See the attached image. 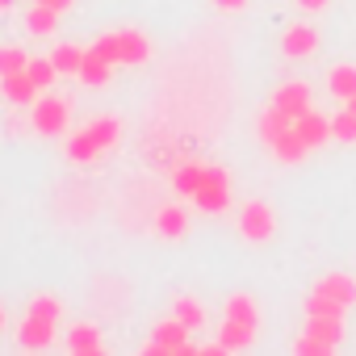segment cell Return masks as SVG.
Returning a JSON list of instances; mask_svg holds the SVG:
<instances>
[{"label": "cell", "instance_id": "22", "mask_svg": "<svg viewBox=\"0 0 356 356\" xmlns=\"http://www.w3.org/2000/svg\"><path fill=\"white\" fill-rule=\"evenodd\" d=\"M55 26H59V13H55V9H47V5H34V9L26 13V30H30L34 38H51V34H55Z\"/></svg>", "mask_w": 356, "mask_h": 356}, {"label": "cell", "instance_id": "36", "mask_svg": "<svg viewBox=\"0 0 356 356\" xmlns=\"http://www.w3.org/2000/svg\"><path fill=\"white\" fill-rule=\"evenodd\" d=\"M5 9H13V0H0V13H5Z\"/></svg>", "mask_w": 356, "mask_h": 356}, {"label": "cell", "instance_id": "37", "mask_svg": "<svg viewBox=\"0 0 356 356\" xmlns=\"http://www.w3.org/2000/svg\"><path fill=\"white\" fill-rule=\"evenodd\" d=\"M0 327H5V310H0Z\"/></svg>", "mask_w": 356, "mask_h": 356}, {"label": "cell", "instance_id": "28", "mask_svg": "<svg viewBox=\"0 0 356 356\" xmlns=\"http://www.w3.org/2000/svg\"><path fill=\"white\" fill-rule=\"evenodd\" d=\"M30 55L22 47H0V76H9V72H26Z\"/></svg>", "mask_w": 356, "mask_h": 356}, {"label": "cell", "instance_id": "2", "mask_svg": "<svg viewBox=\"0 0 356 356\" xmlns=\"http://www.w3.org/2000/svg\"><path fill=\"white\" fill-rule=\"evenodd\" d=\"M67 118H72V97H63V92H38V101L30 105V126H34V134H42V138H59V134H67Z\"/></svg>", "mask_w": 356, "mask_h": 356}, {"label": "cell", "instance_id": "10", "mask_svg": "<svg viewBox=\"0 0 356 356\" xmlns=\"http://www.w3.org/2000/svg\"><path fill=\"white\" fill-rule=\"evenodd\" d=\"M0 92H5L9 105H34V101H38V84L30 80V72H9V76H0Z\"/></svg>", "mask_w": 356, "mask_h": 356}, {"label": "cell", "instance_id": "23", "mask_svg": "<svg viewBox=\"0 0 356 356\" xmlns=\"http://www.w3.org/2000/svg\"><path fill=\"white\" fill-rule=\"evenodd\" d=\"M51 63L59 67V76H80V63H84V51L72 47V42H59L51 51Z\"/></svg>", "mask_w": 356, "mask_h": 356}, {"label": "cell", "instance_id": "12", "mask_svg": "<svg viewBox=\"0 0 356 356\" xmlns=\"http://www.w3.org/2000/svg\"><path fill=\"white\" fill-rule=\"evenodd\" d=\"M318 293H327V298H335L339 306H356V277L352 273H327V277H318V285H314Z\"/></svg>", "mask_w": 356, "mask_h": 356}, {"label": "cell", "instance_id": "16", "mask_svg": "<svg viewBox=\"0 0 356 356\" xmlns=\"http://www.w3.org/2000/svg\"><path fill=\"white\" fill-rule=\"evenodd\" d=\"M67 348L76 352V356H97L105 343H101V331H97V323H76L72 331H67Z\"/></svg>", "mask_w": 356, "mask_h": 356}, {"label": "cell", "instance_id": "5", "mask_svg": "<svg viewBox=\"0 0 356 356\" xmlns=\"http://www.w3.org/2000/svg\"><path fill=\"white\" fill-rule=\"evenodd\" d=\"M193 206L206 210V214H222L231 206V176H227V168H210L206 163V176H202V189L193 193Z\"/></svg>", "mask_w": 356, "mask_h": 356}, {"label": "cell", "instance_id": "9", "mask_svg": "<svg viewBox=\"0 0 356 356\" xmlns=\"http://www.w3.org/2000/svg\"><path fill=\"white\" fill-rule=\"evenodd\" d=\"M147 59H151L147 34H138V30H118V63H122V67H138V63H147Z\"/></svg>", "mask_w": 356, "mask_h": 356}, {"label": "cell", "instance_id": "35", "mask_svg": "<svg viewBox=\"0 0 356 356\" xmlns=\"http://www.w3.org/2000/svg\"><path fill=\"white\" fill-rule=\"evenodd\" d=\"M343 109H348V113H356V97H348V101H343Z\"/></svg>", "mask_w": 356, "mask_h": 356}, {"label": "cell", "instance_id": "15", "mask_svg": "<svg viewBox=\"0 0 356 356\" xmlns=\"http://www.w3.org/2000/svg\"><path fill=\"white\" fill-rule=\"evenodd\" d=\"M256 335H260V331H252V327H243V323H235V318H227V314H222V323H218V343H222L227 352H243V348H252Z\"/></svg>", "mask_w": 356, "mask_h": 356}, {"label": "cell", "instance_id": "7", "mask_svg": "<svg viewBox=\"0 0 356 356\" xmlns=\"http://www.w3.org/2000/svg\"><path fill=\"white\" fill-rule=\"evenodd\" d=\"M273 105H277L289 122H298L302 113H310V84H306V80H285V84L273 92Z\"/></svg>", "mask_w": 356, "mask_h": 356}, {"label": "cell", "instance_id": "8", "mask_svg": "<svg viewBox=\"0 0 356 356\" xmlns=\"http://www.w3.org/2000/svg\"><path fill=\"white\" fill-rule=\"evenodd\" d=\"M314 51H318V30H314V26L298 22V26H289V30L281 34V55H285V59H306V55H314Z\"/></svg>", "mask_w": 356, "mask_h": 356}, {"label": "cell", "instance_id": "18", "mask_svg": "<svg viewBox=\"0 0 356 356\" xmlns=\"http://www.w3.org/2000/svg\"><path fill=\"white\" fill-rule=\"evenodd\" d=\"M306 335H314V339L339 348V339H343V318H335V314H310V318H306Z\"/></svg>", "mask_w": 356, "mask_h": 356}, {"label": "cell", "instance_id": "29", "mask_svg": "<svg viewBox=\"0 0 356 356\" xmlns=\"http://www.w3.org/2000/svg\"><path fill=\"white\" fill-rule=\"evenodd\" d=\"M331 138H339V143H356V113H335L331 118Z\"/></svg>", "mask_w": 356, "mask_h": 356}, {"label": "cell", "instance_id": "30", "mask_svg": "<svg viewBox=\"0 0 356 356\" xmlns=\"http://www.w3.org/2000/svg\"><path fill=\"white\" fill-rule=\"evenodd\" d=\"M293 352H298V356H331L335 348H331V343H323V339H314V335H302V339L293 343Z\"/></svg>", "mask_w": 356, "mask_h": 356}, {"label": "cell", "instance_id": "32", "mask_svg": "<svg viewBox=\"0 0 356 356\" xmlns=\"http://www.w3.org/2000/svg\"><path fill=\"white\" fill-rule=\"evenodd\" d=\"M293 5H298V9H306V13H323L331 0H293Z\"/></svg>", "mask_w": 356, "mask_h": 356}, {"label": "cell", "instance_id": "33", "mask_svg": "<svg viewBox=\"0 0 356 356\" xmlns=\"http://www.w3.org/2000/svg\"><path fill=\"white\" fill-rule=\"evenodd\" d=\"M214 9H222V13H239V9H248V0H214Z\"/></svg>", "mask_w": 356, "mask_h": 356}, {"label": "cell", "instance_id": "14", "mask_svg": "<svg viewBox=\"0 0 356 356\" xmlns=\"http://www.w3.org/2000/svg\"><path fill=\"white\" fill-rule=\"evenodd\" d=\"M202 176H206V163L185 159V163H176V172H172V189L181 193V197H189V202H193V193L202 189Z\"/></svg>", "mask_w": 356, "mask_h": 356}, {"label": "cell", "instance_id": "11", "mask_svg": "<svg viewBox=\"0 0 356 356\" xmlns=\"http://www.w3.org/2000/svg\"><path fill=\"white\" fill-rule=\"evenodd\" d=\"M155 231H159V239H185L189 235V210L185 206H159Z\"/></svg>", "mask_w": 356, "mask_h": 356}, {"label": "cell", "instance_id": "27", "mask_svg": "<svg viewBox=\"0 0 356 356\" xmlns=\"http://www.w3.org/2000/svg\"><path fill=\"white\" fill-rule=\"evenodd\" d=\"M306 314H335V318H343V314H348V306H339L335 298H327V293H318V289H314V293L306 298Z\"/></svg>", "mask_w": 356, "mask_h": 356}, {"label": "cell", "instance_id": "13", "mask_svg": "<svg viewBox=\"0 0 356 356\" xmlns=\"http://www.w3.org/2000/svg\"><path fill=\"white\" fill-rule=\"evenodd\" d=\"M293 130L302 134V143L314 151V147H323V143H331V118H323V113H302L298 122H293Z\"/></svg>", "mask_w": 356, "mask_h": 356}, {"label": "cell", "instance_id": "25", "mask_svg": "<svg viewBox=\"0 0 356 356\" xmlns=\"http://www.w3.org/2000/svg\"><path fill=\"white\" fill-rule=\"evenodd\" d=\"M289 126H293V122H289V118H285V113H281L277 105H268V109L260 113V138H264V143H273V138H281V134H285Z\"/></svg>", "mask_w": 356, "mask_h": 356}, {"label": "cell", "instance_id": "31", "mask_svg": "<svg viewBox=\"0 0 356 356\" xmlns=\"http://www.w3.org/2000/svg\"><path fill=\"white\" fill-rule=\"evenodd\" d=\"M88 51H97L101 59H109V63L118 67V34H101V38H97V42H92Z\"/></svg>", "mask_w": 356, "mask_h": 356}, {"label": "cell", "instance_id": "19", "mask_svg": "<svg viewBox=\"0 0 356 356\" xmlns=\"http://www.w3.org/2000/svg\"><path fill=\"white\" fill-rule=\"evenodd\" d=\"M268 147H273V155H277L281 163H302V159H306V151H310V147L302 143V134H298L293 126H289V130H285L281 138H273Z\"/></svg>", "mask_w": 356, "mask_h": 356}, {"label": "cell", "instance_id": "21", "mask_svg": "<svg viewBox=\"0 0 356 356\" xmlns=\"http://www.w3.org/2000/svg\"><path fill=\"white\" fill-rule=\"evenodd\" d=\"M327 88H331V97H335V101L356 97V63H335V67H331V76H327Z\"/></svg>", "mask_w": 356, "mask_h": 356}, {"label": "cell", "instance_id": "4", "mask_svg": "<svg viewBox=\"0 0 356 356\" xmlns=\"http://www.w3.org/2000/svg\"><path fill=\"white\" fill-rule=\"evenodd\" d=\"M239 235H243L248 243H268V239L277 235V214H273V206L260 202V197L243 202V210H239Z\"/></svg>", "mask_w": 356, "mask_h": 356}, {"label": "cell", "instance_id": "26", "mask_svg": "<svg viewBox=\"0 0 356 356\" xmlns=\"http://www.w3.org/2000/svg\"><path fill=\"white\" fill-rule=\"evenodd\" d=\"M26 72H30V80L38 84V92H47V88L59 80V67L51 63V55H47V59H30V63H26Z\"/></svg>", "mask_w": 356, "mask_h": 356}, {"label": "cell", "instance_id": "17", "mask_svg": "<svg viewBox=\"0 0 356 356\" xmlns=\"http://www.w3.org/2000/svg\"><path fill=\"white\" fill-rule=\"evenodd\" d=\"M109 76H113V63L109 59H101L97 51H84V63H80V84H88V88H101V84H109Z\"/></svg>", "mask_w": 356, "mask_h": 356}, {"label": "cell", "instance_id": "3", "mask_svg": "<svg viewBox=\"0 0 356 356\" xmlns=\"http://www.w3.org/2000/svg\"><path fill=\"white\" fill-rule=\"evenodd\" d=\"M189 335H193V331L172 314L168 323L151 327V339L143 343V356H193V352H197V343H193Z\"/></svg>", "mask_w": 356, "mask_h": 356}, {"label": "cell", "instance_id": "24", "mask_svg": "<svg viewBox=\"0 0 356 356\" xmlns=\"http://www.w3.org/2000/svg\"><path fill=\"white\" fill-rule=\"evenodd\" d=\"M172 310H176V318H181L189 331H197V327H206V310H202V302L197 298H189V293H181L172 302Z\"/></svg>", "mask_w": 356, "mask_h": 356}, {"label": "cell", "instance_id": "20", "mask_svg": "<svg viewBox=\"0 0 356 356\" xmlns=\"http://www.w3.org/2000/svg\"><path fill=\"white\" fill-rule=\"evenodd\" d=\"M227 318H235V323L260 331V306H256V298H248V293H231V298H227Z\"/></svg>", "mask_w": 356, "mask_h": 356}, {"label": "cell", "instance_id": "34", "mask_svg": "<svg viewBox=\"0 0 356 356\" xmlns=\"http://www.w3.org/2000/svg\"><path fill=\"white\" fill-rule=\"evenodd\" d=\"M34 5H47V9H55V13H67L76 0H34Z\"/></svg>", "mask_w": 356, "mask_h": 356}, {"label": "cell", "instance_id": "1", "mask_svg": "<svg viewBox=\"0 0 356 356\" xmlns=\"http://www.w3.org/2000/svg\"><path fill=\"white\" fill-rule=\"evenodd\" d=\"M122 143V122L118 118H92L88 126H80L72 138H67V159L72 163H88V159H97L101 151H109V147H118Z\"/></svg>", "mask_w": 356, "mask_h": 356}, {"label": "cell", "instance_id": "6", "mask_svg": "<svg viewBox=\"0 0 356 356\" xmlns=\"http://www.w3.org/2000/svg\"><path fill=\"white\" fill-rule=\"evenodd\" d=\"M55 335H59V318H47V314H34V310H30V314L17 323V348H26V352L51 348Z\"/></svg>", "mask_w": 356, "mask_h": 356}]
</instances>
